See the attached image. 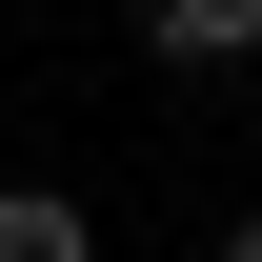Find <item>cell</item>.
<instances>
[{"label": "cell", "mask_w": 262, "mask_h": 262, "mask_svg": "<svg viewBox=\"0 0 262 262\" xmlns=\"http://www.w3.org/2000/svg\"><path fill=\"white\" fill-rule=\"evenodd\" d=\"M222 262H262V222H222Z\"/></svg>", "instance_id": "3"}, {"label": "cell", "mask_w": 262, "mask_h": 262, "mask_svg": "<svg viewBox=\"0 0 262 262\" xmlns=\"http://www.w3.org/2000/svg\"><path fill=\"white\" fill-rule=\"evenodd\" d=\"M141 61H202V81L262 61V0H141Z\"/></svg>", "instance_id": "1"}, {"label": "cell", "mask_w": 262, "mask_h": 262, "mask_svg": "<svg viewBox=\"0 0 262 262\" xmlns=\"http://www.w3.org/2000/svg\"><path fill=\"white\" fill-rule=\"evenodd\" d=\"M0 262H101V222H81L61 182H0Z\"/></svg>", "instance_id": "2"}]
</instances>
